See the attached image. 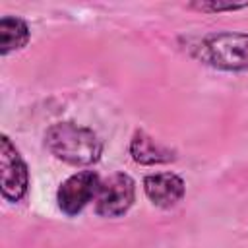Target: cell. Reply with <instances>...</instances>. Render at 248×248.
Wrapping results in <instances>:
<instances>
[{"label": "cell", "mask_w": 248, "mask_h": 248, "mask_svg": "<svg viewBox=\"0 0 248 248\" xmlns=\"http://www.w3.org/2000/svg\"><path fill=\"white\" fill-rule=\"evenodd\" d=\"M99 184H101L99 174L93 170H81L72 174L58 188V194H56L58 207L70 217L78 215L91 200H95L99 192Z\"/></svg>", "instance_id": "obj_5"}, {"label": "cell", "mask_w": 248, "mask_h": 248, "mask_svg": "<svg viewBox=\"0 0 248 248\" xmlns=\"http://www.w3.org/2000/svg\"><path fill=\"white\" fill-rule=\"evenodd\" d=\"M198 56L205 64L236 72L248 70V35L246 33H213L196 46Z\"/></svg>", "instance_id": "obj_2"}, {"label": "cell", "mask_w": 248, "mask_h": 248, "mask_svg": "<svg viewBox=\"0 0 248 248\" xmlns=\"http://www.w3.org/2000/svg\"><path fill=\"white\" fill-rule=\"evenodd\" d=\"M145 196L157 207H172L184 196V182L174 172H157L143 178Z\"/></svg>", "instance_id": "obj_6"}, {"label": "cell", "mask_w": 248, "mask_h": 248, "mask_svg": "<svg viewBox=\"0 0 248 248\" xmlns=\"http://www.w3.org/2000/svg\"><path fill=\"white\" fill-rule=\"evenodd\" d=\"M29 41V27L23 19L4 16L0 19V54H8L25 46Z\"/></svg>", "instance_id": "obj_8"}, {"label": "cell", "mask_w": 248, "mask_h": 248, "mask_svg": "<svg viewBox=\"0 0 248 248\" xmlns=\"http://www.w3.org/2000/svg\"><path fill=\"white\" fill-rule=\"evenodd\" d=\"M194 8L202 10V12H221V10H240V8H246L248 4H234V2H198V4H192Z\"/></svg>", "instance_id": "obj_9"}, {"label": "cell", "mask_w": 248, "mask_h": 248, "mask_svg": "<svg viewBox=\"0 0 248 248\" xmlns=\"http://www.w3.org/2000/svg\"><path fill=\"white\" fill-rule=\"evenodd\" d=\"M0 180H2V196L8 202H19L27 194V186H29L27 167L8 136H2L0 140Z\"/></svg>", "instance_id": "obj_4"}, {"label": "cell", "mask_w": 248, "mask_h": 248, "mask_svg": "<svg viewBox=\"0 0 248 248\" xmlns=\"http://www.w3.org/2000/svg\"><path fill=\"white\" fill-rule=\"evenodd\" d=\"M45 143L56 159L70 165H91L99 161L103 151L97 134L74 122L52 124L45 134Z\"/></svg>", "instance_id": "obj_1"}, {"label": "cell", "mask_w": 248, "mask_h": 248, "mask_svg": "<svg viewBox=\"0 0 248 248\" xmlns=\"http://www.w3.org/2000/svg\"><path fill=\"white\" fill-rule=\"evenodd\" d=\"M130 153L136 163L141 165H155V163H169L174 159V153L161 143H157L153 138H149L145 132H136L134 140L130 143Z\"/></svg>", "instance_id": "obj_7"}, {"label": "cell", "mask_w": 248, "mask_h": 248, "mask_svg": "<svg viewBox=\"0 0 248 248\" xmlns=\"http://www.w3.org/2000/svg\"><path fill=\"white\" fill-rule=\"evenodd\" d=\"M134 198V180L124 172L110 174L99 184V192L95 196V211L103 217H120L132 207Z\"/></svg>", "instance_id": "obj_3"}]
</instances>
